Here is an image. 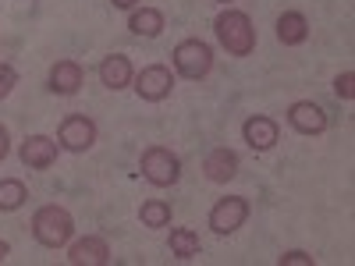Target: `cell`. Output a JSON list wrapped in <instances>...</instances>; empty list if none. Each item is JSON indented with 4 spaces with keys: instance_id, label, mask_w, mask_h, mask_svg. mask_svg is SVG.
<instances>
[{
    "instance_id": "1",
    "label": "cell",
    "mask_w": 355,
    "mask_h": 266,
    "mask_svg": "<svg viewBox=\"0 0 355 266\" xmlns=\"http://www.w3.org/2000/svg\"><path fill=\"white\" fill-rule=\"evenodd\" d=\"M214 33H217V43L231 53V57H249L256 50V25L245 11H220L217 21H214Z\"/></svg>"
},
{
    "instance_id": "2",
    "label": "cell",
    "mask_w": 355,
    "mask_h": 266,
    "mask_svg": "<svg viewBox=\"0 0 355 266\" xmlns=\"http://www.w3.org/2000/svg\"><path fill=\"white\" fill-rule=\"evenodd\" d=\"M75 234V217L57 202H46L33 213V238L43 245V249H61L71 242Z\"/></svg>"
},
{
    "instance_id": "3",
    "label": "cell",
    "mask_w": 355,
    "mask_h": 266,
    "mask_svg": "<svg viewBox=\"0 0 355 266\" xmlns=\"http://www.w3.org/2000/svg\"><path fill=\"white\" fill-rule=\"evenodd\" d=\"M174 61V71L189 78V82H202L206 75L214 71V46L206 39H182L171 53Z\"/></svg>"
},
{
    "instance_id": "4",
    "label": "cell",
    "mask_w": 355,
    "mask_h": 266,
    "mask_svg": "<svg viewBox=\"0 0 355 266\" xmlns=\"http://www.w3.org/2000/svg\"><path fill=\"white\" fill-rule=\"evenodd\" d=\"M139 170L153 188H171V185H178V177H182V160H178V153H171L167 145H150L139 160Z\"/></svg>"
},
{
    "instance_id": "5",
    "label": "cell",
    "mask_w": 355,
    "mask_h": 266,
    "mask_svg": "<svg viewBox=\"0 0 355 266\" xmlns=\"http://www.w3.org/2000/svg\"><path fill=\"white\" fill-rule=\"evenodd\" d=\"M57 145L68 153H89L96 145V121L85 114H68L57 128Z\"/></svg>"
},
{
    "instance_id": "6",
    "label": "cell",
    "mask_w": 355,
    "mask_h": 266,
    "mask_svg": "<svg viewBox=\"0 0 355 266\" xmlns=\"http://www.w3.org/2000/svg\"><path fill=\"white\" fill-rule=\"evenodd\" d=\"M132 85H135L139 100H146V103H164V100L171 96V89H174V75H171L167 64H146V68L132 78Z\"/></svg>"
},
{
    "instance_id": "7",
    "label": "cell",
    "mask_w": 355,
    "mask_h": 266,
    "mask_svg": "<svg viewBox=\"0 0 355 266\" xmlns=\"http://www.w3.org/2000/svg\"><path fill=\"white\" fill-rule=\"evenodd\" d=\"M245 220H249V199H245V195L217 199L214 210H210V231H214V234H234Z\"/></svg>"
},
{
    "instance_id": "8",
    "label": "cell",
    "mask_w": 355,
    "mask_h": 266,
    "mask_svg": "<svg viewBox=\"0 0 355 266\" xmlns=\"http://www.w3.org/2000/svg\"><path fill=\"white\" fill-rule=\"evenodd\" d=\"M288 125L299 135H323L327 132V110L313 100H295L288 107Z\"/></svg>"
},
{
    "instance_id": "9",
    "label": "cell",
    "mask_w": 355,
    "mask_h": 266,
    "mask_svg": "<svg viewBox=\"0 0 355 266\" xmlns=\"http://www.w3.org/2000/svg\"><path fill=\"white\" fill-rule=\"evenodd\" d=\"M242 139L252 145L256 153H266V150L277 145L281 125L274 121V117H266V114H252V117H245V125H242Z\"/></svg>"
},
{
    "instance_id": "10",
    "label": "cell",
    "mask_w": 355,
    "mask_h": 266,
    "mask_svg": "<svg viewBox=\"0 0 355 266\" xmlns=\"http://www.w3.org/2000/svg\"><path fill=\"white\" fill-rule=\"evenodd\" d=\"M57 145L50 135H28L25 142H21V150H18V157H21V163L28 167V170H46V167H53L57 163Z\"/></svg>"
},
{
    "instance_id": "11",
    "label": "cell",
    "mask_w": 355,
    "mask_h": 266,
    "mask_svg": "<svg viewBox=\"0 0 355 266\" xmlns=\"http://www.w3.org/2000/svg\"><path fill=\"white\" fill-rule=\"evenodd\" d=\"M68 263H71V266H107V263H110V245H107V238H100V234H85V238L71 242Z\"/></svg>"
},
{
    "instance_id": "12",
    "label": "cell",
    "mask_w": 355,
    "mask_h": 266,
    "mask_svg": "<svg viewBox=\"0 0 355 266\" xmlns=\"http://www.w3.org/2000/svg\"><path fill=\"white\" fill-rule=\"evenodd\" d=\"M202 174H206V181H214V185H227L231 177L239 174V153L227 150V145H217V150L206 153Z\"/></svg>"
},
{
    "instance_id": "13",
    "label": "cell",
    "mask_w": 355,
    "mask_h": 266,
    "mask_svg": "<svg viewBox=\"0 0 355 266\" xmlns=\"http://www.w3.org/2000/svg\"><path fill=\"white\" fill-rule=\"evenodd\" d=\"M85 82V71L78 61H71V57H64V61H53L50 64V89L57 96H75L78 89Z\"/></svg>"
},
{
    "instance_id": "14",
    "label": "cell",
    "mask_w": 355,
    "mask_h": 266,
    "mask_svg": "<svg viewBox=\"0 0 355 266\" xmlns=\"http://www.w3.org/2000/svg\"><path fill=\"white\" fill-rule=\"evenodd\" d=\"M135 78V68L125 53H110L100 61V82L110 89V93H121V89H128Z\"/></svg>"
},
{
    "instance_id": "15",
    "label": "cell",
    "mask_w": 355,
    "mask_h": 266,
    "mask_svg": "<svg viewBox=\"0 0 355 266\" xmlns=\"http://www.w3.org/2000/svg\"><path fill=\"white\" fill-rule=\"evenodd\" d=\"M277 39L284 46H302L309 39V18L302 11H284L277 18Z\"/></svg>"
},
{
    "instance_id": "16",
    "label": "cell",
    "mask_w": 355,
    "mask_h": 266,
    "mask_svg": "<svg viewBox=\"0 0 355 266\" xmlns=\"http://www.w3.org/2000/svg\"><path fill=\"white\" fill-rule=\"evenodd\" d=\"M128 28H132L135 36L153 39V36H160V33H164V11H157V8H132Z\"/></svg>"
},
{
    "instance_id": "17",
    "label": "cell",
    "mask_w": 355,
    "mask_h": 266,
    "mask_svg": "<svg viewBox=\"0 0 355 266\" xmlns=\"http://www.w3.org/2000/svg\"><path fill=\"white\" fill-rule=\"evenodd\" d=\"M167 249H171V256L174 259H182V263H189V259H196L199 256V234L192 231V227H174L171 231V238H167Z\"/></svg>"
},
{
    "instance_id": "18",
    "label": "cell",
    "mask_w": 355,
    "mask_h": 266,
    "mask_svg": "<svg viewBox=\"0 0 355 266\" xmlns=\"http://www.w3.org/2000/svg\"><path fill=\"white\" fill-rule=\"evenodd\" d=\"M25 199H28L25 181H18V177H4V181H0V213H15V210H21Z\"/></svg>"
},
{
    "instance_id": "19",
    "label": "cell",
    "mask_w": 355,
    "mask_h": 266,
    "mask_svg": "<svg viewBox=\"0 0 355 266\" xmlns=\"http://www.w3.org/2000/svg\"><path fill=\"white\" fill-rule=\"evenodd\" d=\"M139 220L142 227H167L171 224V202L167 199H146L142 202V210H139Z\"/></svg>"
},
{
    "instance_id": "20",
    "label": "cell",
    "mask_w": 355,
    "mask_h": 266,
    "mask_svg": "<svg viewBox=\"0 0 355 266\" xmlns=\"http://www.w3.org/2000/svg\"><path fill=\"white\" fill-rule=\"evenodd\" d=\"M334 96L338 100H355V75L352 71H341L334 78Z\"/></svg>"
},
{
    "instance_id": "21",
    "label": "cell",
    "mask_w": 355,
    "mask_h": 266,
    "mask_svg": "<svg viewBox=\"0 0 355 266\" xmlns=\"http://www.w3.org/2000/svg\"><path fill=\"white\" fill-rule=\"evenodd\" d=\"M15 85H18V71H15L11 64L0 61V100L11 96V89H15Z\"/></svg>"
},
{
    "instance_id": "22",
    "label": "cell",
    "mask_w": 355,
    "mask_h": 266,
    "mask_svg": "<svg viewBox=\"0 0 355 266\" xmlns=\"http://www.w3.org/2000/svg\"><path fill=\"white\" fill-rule=\"evenodd\" d=\"M277 263H281V266H313V256L302 252V249H291V252H284Z\"/></svg>"
},
{
    "instance_id": "23",
    "label": "cell",
    "mask_w": 355,
    "mask_h": 266,
    "mask_svg": "<svg viewBox=\"0 0 355 266\" xmlns=\"http://www.w3.org/2000/svg\"><path fill=\"white\" fill-rule=\"evenodd\" d=\"M8 153H11V135H8V128L0 125V163L8 160Z\"/></svg>"
},
{
    "instance_id": "24",
    "label": "cell",
    "mask_w": 355,
    "mask_h": 266,
    "mask_svg": "<svg viewBox=\"0 0 355 266\" xmlns=\"http://www.w3.org/2000/svg\"><path fill=\"white\" fill-rule=\"evenodd\" d=\"M114 8H121V11H132V8H139V0H110Z\"/></svg>"
},
{
    "instance_id": "25",
    "label": "cell",
    "mask_w": 355,
    "mask_h": 266,
    "mask_svg": "<svg viewBox=\"0 0 355 266\" xmlns=\"http://www.w3.org/2000/svg\"><path fill=\"white\" fill-rule=\"evenodd\" d=\"M8 256H11V245H8V242H4V238H0V263H4V259H8Z\"/></svg>"
},
{
    "instance_id": "26",
    "label": "cell",
    "mask_w": 355,
    "mask_h": 266,
    "mask_svg": "<svg viewBox=\"0 0 355 266\" xmlns=\"http://www.w3.org/2000/svg\"><path fill=\"white\" fill-rule=\"evenodd\" d=\"M217 4H227V0H217Z\"/></svg>"
}]
</instances>
